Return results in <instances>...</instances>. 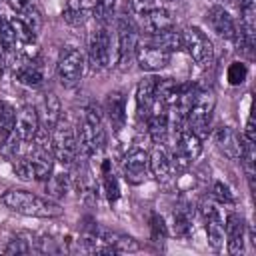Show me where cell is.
Returning a JSON list of instances; mask_svg holds the SVG:
<instances>
[{"label": "cell", "mask_w": 256, "mask_h": 256, "mask_svg": "<svg viewBox=\"0 0 256 256\" xmlns=\"http://www.w3.org/2000/svg\"><path fill=\"white\" fill-rule=\"evenodd\" d=\"M2 204L10 208L12 212L24 214V216H34V218H56L62 216L64 208L48 198H42L38 194H32L28 190H8L0 196Z\"/></svg>", "instance_id": "obj_1"}, {"label": "cell", "mask_w": 256, "mask_h": 256, "mask_svg": "<svg viewBox=\"0 0 256 256\" xmlns=\"http://www.w3.org/2000/svg\"><path fill=\"white\" fill-rule=\"evenodd\" d=\"M216 106V96L212 90H198L190 108L186 110V128L192 130L198 138H206L210 132L212 112Z\"/></svg>", "instance_id": "obj_2"}, {"label": "cell", "mask_w": 256, "mask_h": 256, "mask_svg": "<svg viewBox=\"0 0 256 256\" xmlns=\"http://www.w3.org/2000/svg\"><path fill=\"white\" fill-rule=\"evenodd\" d=\"M104 144V128H102V116L96 106H88L82 114L80 132H78V152L92 156L96 154Z\"/></svg>", "instance_id": "obj_3"}, {"label": "cell", "mask_w": 256, "mask_h": 256, "mask_svg": "<svg viewBox=\"0 0 256 256\" xmlns=\"http://www.w3.org/2000/svg\"><path fill=\"white\" fill-rule=\"evenodd\" d=\"M50 146H52V156L56 162H60L62 166H70L76 160L78 154V134L76 130L66 124V122H58V126L50 132Z\"/></svg>", "instance_id": "obj_4"}, {"label": "cell", "mask_w": 256, "mask_h": 256, "mask_svg": "<svg viewBox=\"0 0 256 256\" xmlns=\"http://www.w3.org/2000/svg\"><path fill=\"white\" fill-rule=\"evenodd\" d=\"M56 74L64 88H74L80 84L84 74V56L76 46H64L56 60Z\"/></svg>", "instance_id": "obj_5"}, {"label": "cell", "mask_w": 256, "mask_h": 256, "mask_svg": "<svg viewBox=\"0 0 256 256\" xmlns=\"http://www.w3.org/2000/svg\"><path fill=\"white\" fill-rule=\"evenodd\" d=\"M182 38V48L188 52V56L198 64V66H208L214 56V48L206 32L198 26H188L180 32Z\"/></svg>", "instance_id": "obj_6"}, {"label": "cell", "mask_w": 256, "mask_h": 256, "mask_svg": "<svg viewBox=\"0 0 256 256\" xmlns=\"http://www.w3.org/2000/svg\"><path fill=\"white\" fill-rule=\"evenodd\" d=\"M88 62L96 72L112 64V36L106 26H98L96 30H92L88 40Z\"/></svg>", "instance_id": "obj_7"}, {"label": "cell", "mask_w": 256, "mask_h": 256, "mask_svg": "<svg viewBox=\"0 0 256 256\" xmlns=\"http://www.w3.org/2000/svg\"><path fill=\"white\" fill-rule=\"evenodd\" d=\"M138 36H140V28H138L136 20L128 14H120L118 22H116V38H118L116 60L120 64L126 62L134 54V50L138 46Z\"/></svg>", "instance_id": "obj_8"}, {"label": "cell", "mask_w": 256, "mask_h": 256, "mask_svg": "<svg viewBox=\"0 0 256 256\" xmlns=\"http://www.w3.org/2000/svg\"><path fill=\"white\" fill-rule=\"evenodd\" d=\"M134 56H136V62H138V66L142 70H146V72H158V70H162V68H166L170 64L172 52L166 50V48H162V46H158V44H154L150 40L146 44H140L138 42V46L134 50Z\"/></svg>", "instance_id": "obj_9"}, {"label": "cell", "mask_w": 256, "mask_h": 256, "mask_svg": "<svg viewBox=\"0 0 256 256\" xmlns=\"http://www.w3.org/2000/svg\"><path fill=\"white\" fill-rule=\"evenodd\" d=\"M212 138H214V144L218 146V150H220L226 158H230V160H240V158H242L246 142H244L242 134H238L234 128H230V126H220V128L214 130Z\"/></svg>", "instance_id": "obj_10"}, {"label": "cell", "mask_w": 256, "mask_h": 256, "mask_svg": "<svg viewBox=\"0 0 256 256\" xmlns=\"http://www.w3.org/2000/svg\"><path fill=\"white\" fill-rule=\"evenodd\" d=\"M150 166H148V152L142 148H130L122 160L124 178L130 184H142L146 180Z\"/></svg>", "instance_id": "obj_11"}, {"label": "cell", "mask_w": 256, "mask_h": 256, "mask_svg": "<svg viewBox=\"0 0 256 256\" xmlns=\"http://www.w3.org/2000/svg\"><path fill=\"white\" fill-rule=\"evenodd\" d=\"M206 20L210 24V28L224 40H238V28H236V22L234 18L228 14L226 8L214 4L208 8L206 12Z\"/></svg>", "instance_id": "obj_12"}, {"label": "cell", "mask_w": 256, "mask_h": 256, "mask_svg": "<svg viewBox=\"0 0 256 256\" xmlns=\"http://www.w3.org/2000/svg\"><path fill=\"white\" fill-rule=\"evenodd\" d=\"M40 130V118H38V110L30 104H24L20 108V112H16V126H14V134L18 136L20 142H30Z\"/></svg>", "instance_id": "obj_13"}, {"label": "cell", "mask_w": 256, "mask_h": 256, "mask_svg": "<svg viewBox=\"0 0 256 256\" xmlns=\"http://www.w3.org/2000/svg\"><path fill=\"white\" fill-rule=\"evenodd\" d=\"M224 234H226V248L228 254H240L244 252V238H246V224L244 218L230 212L224 220Z\"/></svg>", "instance_id": "obj_14"}, {"label": "cell", "mask_w": 256, "mask_h": 256, "mask_svg": "<svg viewBox=\"0 0 256 256\" xmlns=\"http://www.w3.org/2000/svg\"><path fill=\"white\" fill-rule=\"evenodd\" d=\"M138 20H140V26H138V28H142L148 36L162 34V32H168V30L176 28L172 14H170L166 8H160V6H156L154 10H150L148 14H144V16L138 18Z\"/></svg>", "instance_id": "obj_15"}, {"label": "cell", "mask_w": 256, "mask_h": 256, "mask_svg": "<svg viewBox=\"0 0 256 256\" xmlns=\"http://www.w3.org/2000/svg\"><path fill=\"white\" fill-rule=\"evenodd\" d=\"M148 120V134L154 144H166L168 132H170V116L164 106L154 104V110L150 112Z\"/></svg>", "instance_id": "obj_16"}, {"label": "cell", "mask_w": 256, "mask_h": 256, "mask_svg": "<svg viewBox=\"0 0 256 256\" xmlns=\"http://www.w3.org/2000/svg\"><path fill=\"white\" fill-rule=\"evenodd\" d=\"M38 118H40V128L46 130V132H52L58 126V122L62 120V104H60V100L54 92L44 94Z\"/></svg>", "instance_id": "obj_17"}, {"label": "cell", "mask_w": 256, "mask_h": 256, "mask_svg": "<svg viewBox=\"0 0 256 256\" xmlns=\"http://www.w3.org/2000/svg\"><path fill=\"white\" fill-rule=\"evenodd\" d=\"M148 166L156 180H160V182L170 180L174 168H172V160H170V154L164 148V144H156L154 150L148 154Z\"/></svg>", "instance_id": "obj_18"}, {"label": "cell", "mask_w": 256, "mask_h": 256, "mask_svg": "<svg viewBox=\"0 0 256 256\" xmlns=\"http://www.w3.org/2000/svg\"><path fill=\"white\" fill-rule=\"evenodd\" d=\"M104 110H106V116H108L112 128L116 132H120L126 126V96L122 92H118V90L110 92L106 96Z\"/></svg>", "instance_id": "obj_19"}, {"label": "cell", "mask_w": 256, "mask_h": 256, "mask_svg": "<svg viewBox=\"0 0 256 256\" xmlns=\"http://www.w3.org/2000/svg\"><path fill=\"white\" fill-rule=\"evenodd\" d=\"M94 4H96V0H66L64 10H62L64 22H68L70 26L84 24L88 18H92Z\"/></svg>", "instance_id": "obj_20"}, {"label": "cell", "mask_w": 256, "mask_h": 256, "mask_svg": "<svg viewBox=\"0 0 256 256\" xmlns=\"http://www.w3.org/2000/svg\"><path fill=\"white\" fill-rule=\"evenodd\" d=\"M156 80L158 78L150 76V78L140 80L136 86V106H138V114L144 118L150 116L156 104Z\"/></svg>", "instance_id": "obj_21"}, {"label": "cell", "mask_w": 256, "mask_h": 256, "mask_svg": "<svg viewBox=\"0 0 256 256\" xmlns=\"http://www.w3.org/2000/svg\"><path fill=\"white\" fill-rule=\"evenodd\" d=\"M14 74H16V80H18L20 84L32 86V88L40 86L42 80H44L42 70H40V66L36 64V60H28V58H22V56H20V60L14 64Z\"/></svg>", "instance_id": "obj_22"}, {"label": "cell", "mask_w": 256, "mask_h": 256, "mask_svg": "<svg viewBox=\"0 0 256 256\" xmlns=\"http://www.w3.org/2000/svg\"><path fill=\"white\" fill-rule=\"evenodd\" d=\"M206 222V234H208V244L214 248V250H220L224 246V240H226V234H224V220L220 214L204 220Z\"/></svg>", "instance_id": "obj_23"}, {"label": "cell", "mask_w": 256, "mask_h": 256, "mask_svg": "<svg viewBox=\"0 0 256 256\" xmlns=\"http://www.w3.org/2000/svg\"><path fill=\"white\" fill-rule=\"evenodd\" d=\"M0 48L4 52H16L18 50V42H16V34L12 28L10 18L0 14Z\"/></svg>", "instance_id": "obj_24"}, {"label": "cell", "mask_w": 256, "mask_h": 256, "mask_svg": "<svg viewBox=\"0 0 256 256\" xmlns=\"http://www.w3.org/2000/svg\"><path fill=\"white\" fill-rule=\"evenodd\" d=\"M16 126V110L12 104L0 100V138H6L14 132Z\"/></svg>", "instance_id": "obj_25"}, {"label": "cell", "mask_w": 256, "mask_h": 256, "mask_svg": "<svg viewBox=\"0 0 256 256\" xmlns=\"http://www.w3.org/2000/svg\"><path fill=\"white\" fill-rule=\"evenodd\" d=\"M246 76H248V66H246L244 62H232V64L228 66L226 78H228V82H230L232 86H240V84H244Z\"/></svg>", "instance_id": "obj_26"}, {"label": "cell", "mask_w": 256, "mask_h": 256, "mask_svg": "<svg viewBox=\"0 0 256 256\" xmlns=\"http://www.w3.org/2000/svg\"><path fill=\"white\" fill-rule=\"evenodd\" d=\"M114 8H116V0H96L92 18H96L98 22H106L114 14Z\"/></svg>", "instance_id": "obj_27"}, {"label": "cell", "mask_w": 256, "mask_h": 256, "mask_svg": "<svg viewBox=\"0 0 256 256\" xmlns=\"http://www.w3.org/2000/svg\"><path fill=\"white\" fill-rule=\"evenodd\" d=\"M20 14H22L20 18L26 22V26H28L34 34H38V32H40V28H42V16H40V12L30 4V6H28V8H24Z\"/></svg>", "instance_id": "obj_28"}, {"label": "cell", "mask_w": 256, "mask_h": 256, "mask_svg": "<svg viewBox=\"0 0 256 256\" xmlns=\"http://www.w3.org/2000/svg\"><path fill=\"white\" fill-rule=\"evenodd\" d=\"M156 6H158L156 0H128V8H130L132 18H142L144 14L154 10Z\"/></svg>", "instance_id": "obj_29"}, {"label": "cell", "mask_w": 256, "mask_h": 256, "mask_svg": "<svg viewBox=\"0 0 256 256\" xmlns=\"http://www.w3.org/2000/svg\"><path fill=\"white\" fill-rule=\"evenodd\" d=\"M212 198L218 200L220 204H234V194L224 182H214L212 184Z\"/></svg>", "instance_id": "obj_30"}, {"label": "cell", "mask_w": 256, "mask_h": 256, "mask_svg": "<svg viewBox=\"0 0 256 256\" xmlns=\"http://www.w3.org/2000/svg\"><path fill=\"white\" fill-rule=\"evenodd\" d=\"M104 190H106L108 200L116 202V198H118V184H116L114 172L108 170V162H104Z\"/></svg>", "instance_id": "obj_31"}, {"label": "cell", "mask_w": 256, "mask_h": 256, "mask_svg": "<svg viewBox=\"0 0 256 256\" xmlns=\"http://www.w3.org/2000/svg\"><path fill=\"white\" fill-rule=\"evenodd\" d=\"M66 188H68V178L64 174H56L48 178V192L52 196H64Z\"/></svg>", "instance_id": "obj_32"}, {"label": "cell", "mask_w": 256, "mask_h": 256, "mask_svg": "<svg viewBox=\"0 0 256 256\" xmlns=\"http://www.w3.org/2000/svg\"><path fill=\"white\" fill-rule=\"evenodd\" d=\"M174 228H176V234L178 236H186L190 232V216L182 210L174 212Z\"/></svg>", "instance_id": "obj_33"}, {"label": "cell", "mask_w": 256, "mask_h": 256, "mask_svg": "<svg viewBox=\"0 0 256 256\" xmlns=\"http://www.w3.org/2000/svg\"><path fill=\"white\" fill-rule=\"evenodd\" d=\"M4 252L6 254H26V252H30V244H28V240L18 236V238L10 240V244L4 248Z\"/></svg>", "instance_id": "obj_34"}, {"label": "cell", "mask_w": 256, "mask_h": 256, "mask_svg": "<svg viewBox=\"0 0 256 256\" xmlns=\"http://www.w3.org/2000/svg\"><path fill=\"white\" fill-rule=\"evenodd\" d=\"M152 236L154 238H164L166 236V224L162 220V216H152Z\"/></svg>", "instance_id": "obj_35"}, {"label": "cell", "mask_w": 256, "mask_h": 256, "mask_svg": "<svg viewBox=\"0 0 256 256\" xmlns=\"http://www.w3.org/2000/svg\"><path fill=\"white\" fill-rule=\"evenodd\" d=\"M10 2V6L16 10V12H22L24 8H28L30 4H32V0H8Z\"/></svg>", "instance_id": "obj_36"}, {"label": "cell", "mask_w": 256, "mask_h": 256, "mask_svg": "<svg viewBox=\"0 0 256 256\" xmlns=\"http://www.w3.org/2000/svg\"><path fill=\"white\" fill-rule=\"evenodd\" d=\"M0 76H2V60H0Z\"/></svg>", "instance_id": "obj_37"}, {"label": "cell", "mask_w": 256, "mask_h": 256, "mask_svg": "<svg viewBox=\"0 0 256 256\" xmlns=\"http://www.w3.org/2000/svg\"><path fill=\"white\" fill-rule=\"evenodd\" d=\"M166 2H172V0H166Z\"/></svg>", "instance_id": "obj_38"}]
</instances>
